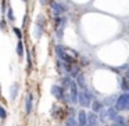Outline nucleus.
Here are the masks:
<instances>
[{
    "label": "nucleus",
    "instance_id": "nucleus-21",
    "mask_svg": "<svg viewBox=\"0 0 129 126\" xmlns=\"http://www.w3.org/2000/svg\"><path fill=\"white\" fill-rule=\"evenodd\" d=\"M78 125H79V123L76 122L74 118H70V119L67 120V126H78Z\"/></svg>",
    "mask_w": 129,
    "mask_h": 126
},
{
    "label": "nucleus",
    "instance_id": "nucleus-19",
    "mask_svg": "<svg viewBox=\"0 0 129 126\" xmlns=\"http://www.w3.org/2000/svg\"><path fill=\"white\" fill-rule=\"evenodd\" d=\"M6 118H7V111H6V109H4L2 105H0V119L4 120Z\"/></svg>",
    "mask_w": 129,
    "mask_h": 126
},
{
    "label": "nucleus",
    "instance_id": "nucleus-7",
    "mask_svg": "<svg viewBox=\"0 0 129 126\" xmlns=\"http://www.w3.org/2000/svg\"><path fill=\"white\" fill-rule=\"evenodd\" d=\"M32 107H34V96L29 93L26 96V100H25V114L29 115L32 112Z\"/></svg>",
    "mask_w": 129,
    "mask_h": 126
},
{
    "label": "nucleus",
    "instance_id": "nucleus-23",
    "mask_svg": "<svg viewBox=\"0 0 129 126\" xmlns=\"http://www.w3.org/2000/svg\"><path fill=\"white\" fill-rule=\"evenodd\" d=\"M0 29H2V31H4V29H6V21H4V20L0 21Z\"/></svg>",
    "mask_w": 129,
    "mask_h": 126
},
{
    "label": "nucleus",
    "instance_id": "nucleus-15",
    "mask_svg": "<svg viewBox=\"0 0 129 126\" xmlns=\"http://www.w3.org/2000/svg\"><path fill=\"white\" fill-rule=\"evenodd\" d=\"M107 115H108V119H111V120H115V118L118 116V114H117V108H108V111H107Z\"/></svg>",
    "mask_w": 129,
    "mask_h": 126
},
{
    "label": "nucleus",
    "instance_id": "nucleus-25",
    "mask_svg": "<svg viewBox=\"0 0 129 126\" xmlns=\"http://www.w3.org/2000/svg\"><path fill=\"white\" fill-rule=\"evenodd\" d=\"M126 76L129 78V68H128V72H126Z\"/></svg>",
    "mask_w": 129,
    "mask_h": 126
},
{
    "label": "nucleus",
    "instance_id": "nucleus-8",
    "mask_svg": "<svg viewBox=\"0 0 129 126\" xmlns=\"http://www.w3.org/2000/svg\"><path fill=\"white\" fill-rule=\"evenodd\" d=\"M18 90H20V85L18 83H13L11 87H10V98L13 101L17 98V94H18Z\"/></svg>",
    "mask_w": 129,
    "mask_h": 126
},
{
    "label": "nucleus",
    "instance_id": "nucleus-27",
    "mask_svg": "<svg viewBox=\"0 0 129 126\" xmlns=\"http://www.w3.org/2000/svg\"><path fill=\"white\" fill-rule=\"evenodd\" d=\"M89 126H93V125H89Z\"/></svg>",
    "mask_w": 129,
    "mask_h": 126
},
{
    "label": "nucleus",
    "instance_id": "nucleus-3",
    "mask_svg": "<svg viewBox=\"0 0 129 126\" xmlns=\"http://www.w3.org/2000/svg\"><path fill=\"white\" fill-rule=\"evenodd\" d=\"M90 100H92V97H90L89 92H87L86 89H82L81 92H79V96H78V103L81 104L82 107H89Z\"/></svg>",
    "mask_w": 129,
    "mask_h": 126
},
{
    "label": "nucleus",
    "instance_id": "nucleus-26",
    "mask_svg": "<svg viewBox=\"0 0 129 126\" xmlns=\"http://www.w3.org/2000/svg\"><path fill=\"white\" fill-rule=\"evenodd\" d=\"M22 2H24V3H28V0H22Z\"/></svg>",
    "mask_w": 129,
    "mask_h": 126
},
{
    "label": "nucleus",
    "instance_id": "nucleus-17",
    "mask_svg": "<svg viewBox=\"0 0 129 126\" xmlns=\"http://www.w3.org/2000/svg\"><path fill=\"white\" fill-rule=\"evenodd\" d=\"M115 123H117L118 126H126V123H125V118H123V116H119V115H118V116L115 118Z\"/></svg>",
    "mask_w": 129,
    "mask_h": 126
},
{
    "label": "nucleus",
    "instance_id": "nucleus-28",
    "mask_svg": "<svg viewBox=\"0 0 129 126\" xmlns=\"http://www.w3.org/2000/svg\"><path fill=\"white\" fill-rule=\"evenodd\" d=\"M0 93H2V90H0Z\"/></svg>",
    "mask_w": 129,
    "mask_h": 126
},
{
    "label": "nucleus",
    "instance_id": "nucleus-9",
    "mask_svg": "<svg viewBox=\"0 0 129 126\" xmlns=\"http://www.w3.org/2000/svg\"><path fill=\"white\" fill-rule=\"evenodd\" d=\"M78 123L79 126H86L87 125V115L85 111H79L78 114Z\"/></svg>",
    "mask_w": 129,
    "mask_h": 126
},
{
    "label": "nucleus",
    "instance_id": "nucleus-11",
    "mask_svg": "<svg viewBox=\"0 0 129 126\" xmlns=\"http://www.w3.org/2000/svg\"><path fill=\"white\" fill-rule=\"evenodd\" d=\"M7 18H9V21L10 22H14L15 21V15H14V13H13V7H11V4H7Z\"/></svg>",
    "mask_w": 129,
    "mask_h": 126
},
{
    "label": "nucleus",
    "instance_id": "nucleus-12",
    "mask_svg": "<svg viewBox=\"0 0 129 126\" xmlns=\"http://www.w3.org/2000/svg\"><path fill=\"white\" fill-rule=\"evenodd\" d=\"M92 109H93V112H100L103 109V101L94 100L93 101V105H92Z\"/></svg>",
    "mask_w": 129,
    "mask_h": 126
},
{
    "label": "nucleus",
    "instance_id": "nucleus-6",
    "mask_svg": "<svg viewBox=\"0 0 129 126\" xmlns=\"http://www.w3.org/2000/svg\"><path fill=\"white\" fill-rule=\"evenodd\" d=\"M50 7H51V11H53V14L56 17H61V14L65 11V7L61 3H58V2H50Z\"/></svg>",
    "mask_w": 129,
    "mask_h": 126
},
{
    "label": "nucleus",
    "instance_id": "nucleus-18",
    "mask_svg": "<svg viewBox=\"0 0 129 126\" xmlns=\"http://www.w3.org/2000/svg\"><path fill=\"white\" fill-rule=\"evenodd\" d=\"M13 31H14L15 36L18 37V40H21V39H22V31H21L20 28H17V26H14V28H13Z\"/></svg>",
    "mask_w": 129,
    "mask_h": 126
},
{
    "label": "nucleus",
    "instance_id": "nucleus-4",
    "mask_svg": "<svg viewBox=\"0 0 129 126\" xmlns=\"http://www.w3.org/2000/svg\"><path fill=\"white\" fill-rule=\"evenodd\" d=\"M51 94H53L54 98L58 100V101L65 100V89L62 86H57V85H54V86L51 87Z\"/></svg>",
    "mask_w": 129,
    "mask_h": 126
},
{
    "label": "nucleus",
    "instance_id": "nucleus-24",
    "mask_svg": "<svg viewBox=\"0 0 129 126\" xmlns=\"http://www.w3.org/2000/svg\"><path fill=\"white\" fill-rule=\"evenodd\" d=\"M42 4H47V3H50V0H39Z\"/></svg>",
    "mask_w": 129,
    "mask_h": 126
},
{
    "label": "nucleus",
    "instance_id": "nucleus-22",
    "mask_svg": "<svg viewBox=\"0 0 129 126\" xmlns=\"http://www.w3.org/2000/svg\"><path fill=\"white\" fill-rule=\"evenodd\" d=\"M117 98H118L117 96H111V97H107L104 103H106V104H108V105H111V104H112V100L115 101V100H117Z\"/></svg>",
    "mask_w": 129,
    "mask_h": 126
},
{
    "label": "nucleus",
    "instance_id": "nucleus-5",
    "mask_svg": "<svg viewBox=\"0 0 129 126\" xmlns=\"http://www.w3.org/2000/svg\"><path fill=\"white\" fill-rule=\"evenodd\" d=\"M45 17L43 15H39L38 17V21H36V26H35V37L39 39L43 33V28H45Z\"/></svg>",
    "mask_w": 129,
    "mask_h": 126
},
{
    "label": "nucleus",
    "instance_id": "nucleus-16",
    "mask_svg": "<svg viewBox=\"0 0 129 126\" xmlns=\"http://www.w3.org/2000/svg\"><path fill=\"white\" fill-rule=\"evenodd\" d=\"M121 86H122V90H125V93H126V92L129 93V79H125V78H123Z\"/></svg>",
    "mask_w": 129,
    "mask_h": 126
},
{
    "label": "nucleus",
    "instance_id": "nucleus-10",
    "mask_svg": "<svg viewBox=\"0 0 129 126\" xmlns=\"http://www.w3.org/2000/svg\"><path fill=\"white\" fill-rule=\"evenodd\" d=\"M15 51H17V56L20 57V58H22V57H24V43H22V40H18V42H17Z\"/></svg>",
    "mask_w": 129,
    "mask_h": 126
},
{
    "label": "nucleus",
    "instance_id": "nucleus-2",
    "mask_svg": "<svg viewBox=\"0 0 129 126\" xmlns=\"http://www.w3.org/2000/svg\"><path fill=\"white\" fill-rule=\"evenodd\" d=\"M78 96H79L78 86H76V83L72 80V82H71V86H70V96H68L65 100H67V103L75 104V103H78Z\"/></svg>",
    "mask_w": 129,
    "mask_h": 126
},
{
    "label": "nucleus",
    "instance_id": "nucleus-20",
    "mask_svg": "<svg viewBox=\"0 0 129 126\" xmlns=\"http://www.w3.org/2000/svg\"><path fill=\"white\" fill-rule=\"evenodd\" d=\"M26 61H28V71L32 69V61H31V53L26 51Z\"/></svg>",
    "mask_w": 129,
    "mask_h": 126
},
{
    "label": "nucleus",
    "instance_id": "nucleus-14",
    "mask_svg": "<svg viewBox=\"0 0 129 126\" xmlns=\"http://www.w3.org/2000/svg\"><path fill=\"white\" fill-rule=\"evenodd\" d=\"M89 122H90V125H93V126H96L99 123V118H97V115H96V112H90V115H89Z\"/></svg>",
    "mask_w": 129,
    "mask_h": 126
},
{
    "label": "nucleus",
    "instance_id": "nucleus-13",
    "mask_svg": "<svg viewBox=\"0 0 129 126\" xmlns=\"http://www.w3.org/2000/svg\"><path fill=\"white\" fill-rule=\"evenodd\" d=\"M76 83H78V86H81L82 89H86V85H85V78L82 73H78L76 75Z\"/></svg>",
    "mask_w": 129,
    "mask_h": 126
},
{
    "label": "nucleus",
    "instance_id": "nucleus-1",
    "mask_svg": "<svg viewBox=\"0 0 129 126\" xmlns=\"http://www.w3.org/2000/svg\"><path fill=\"white\" fill-rule=\"evenodd\" d=\"M115 108L118 111H129V93H123L117 98Z\"/></svg>",
    "mask_w": 129,
    "mask_h": 126
}]
</instances>
